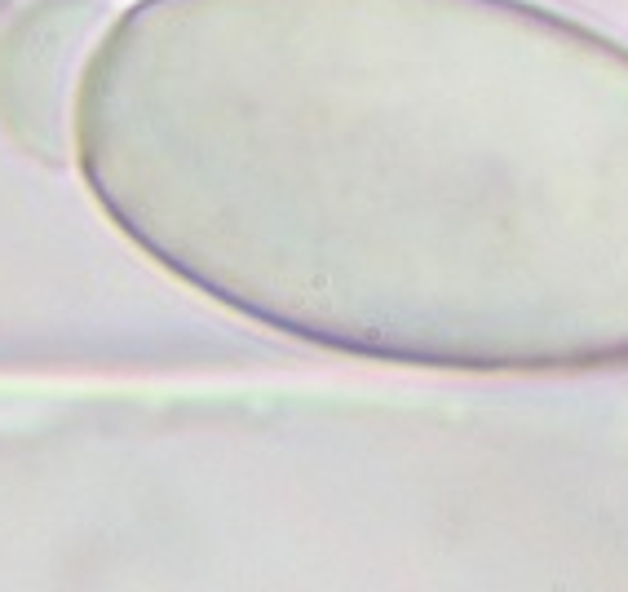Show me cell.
I'll list each match as a JSON object with an SVG mask.
<instances>
[{"label":"cell","mask_w":628,"mask_h":592,"mask_svg":"<svg viewBox=\"0 0 628 592\" xmlns=\"http://www.w3.org/2000/svg\"><path fill=\"white\" fill-rule=\"evenodd\" d=\"M98 203L221 305L469 372L628 358V49L527 0H137Z\"/></svg>","instance_id":"cell-1"}]
</instances>
